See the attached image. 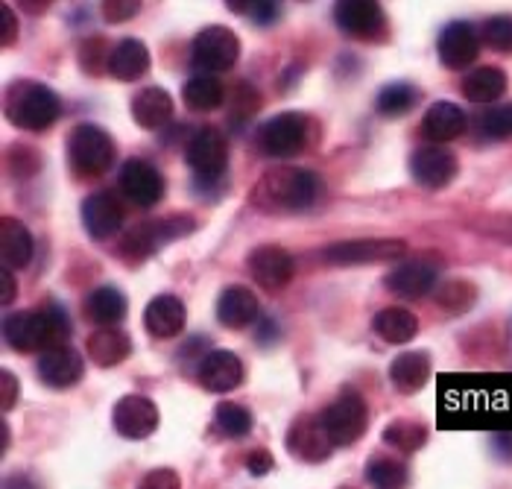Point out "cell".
Listing matches in <instances>:
<instances>
[{
	"label": "cell",
	"instance_id": "11",
	"mask_svg": "<svg viewBox=\"0 0 512 489\" xmlns=\"http://www.w3.org/2000/svg\"><path fill=\"white\" fill-rule=\"evenodd\" d=\"M407 252L401 238H360V241H340L331 244L322 255L337 267H360V264H390Z\"/></svg>",
	"mask_w": 512,
	"mask_h": 489
},
{
	"label": "cell",
	"instance_id": "12",
	"mask_svg": "<svg viewBox=\"0 0 512 489\" xmlns=\"http://www.w3.org/2000/svg\"><path fill=\"white\" fill-rule=\"evenodd\" d=\"M284 446L302 463H322V460H328L334 443H331V437L325 431L322 413H302V416H296L293 425L287 428Z\"/></svg>",
	"mask_w": 512,
	"mask_h": 489
},
{
	"label": "cell",
	"instance_id": "21",
	"mask_svg": "<svg viewBox=\"0 0 512 489\" xmlns=\"http://www.w3.org/2000/svg\"><path fill=\"white\" fill-rule=\"evenodd\" d=\"M82 226L94 241H112L123 226V208L109 191L88 194L82 200Z\"/></svg>",
	"mask_w": 512,
	"mask_h": 489
},
{
	"label": "cell",
	"instance_id": "51",
	"mask_svg": "<svg viewBox=\"0 0 512 489\" xmlns=\"http://www.w3.org/2000/svg\"><path fill=\"white\" fill-rule=\"evenodd\" d=\"M0 282H3V290H0V302H3V305H12V302H15V293H18L12 270H6V267H3V273H0Z\"/></svg>",
	"mask_w": 512,
	"mask_h": 489
},
{
	"label": "cell",
	"instance_id": "17",
	"mask_svg": "<svg viewBox=\"0 0 512 489\" xmlns=\"http://www.w3.org/2000/svg\"><path fill=\"white\" fill-rule=\"evenodd\" d=\"M480 33L474 30V24L469 21H451L442 27L439 41H436V50H439V59L445 68L451 71H463L469 68L474 59L480 56Z\"/></svg>",
	"mask_w": 512,
	"mask_h": 489
},
{
	"label": "cell",
	"instance_id": "7",
	"mask_svg": "<svg viewBox=\"0 0 512 489\" xmlns=\"http://www.w3.org/2000/svg\"><path fill=\"white\" fill-rule=\"evenodd\" d=\"M322 422H325V431H328L334 449L355 446L369 428V405L355 387H346L328 408L322 410Z\"/></svg>",
	"mask_w": 512,
	"mask_h": 489
},
{
	"label": "cell",
	"instance_id": "6",
	"mask_svg": "<svg viewBox=\"0 0 512 489\" xmlns=\"http://www.w3.org/2000/svg\"><path fill=\"white\" fill-rule=\"evenodd\" d=\"M197 229V220L191 214H170L164 220H150V223H141L135 226L123 244H120V255L129 258L132 264L135 261H144L150 255H156L158 249L170 244V241H179L185 235H191Z\"/></svg>",
	"mask_w": 512,
	"mask_h": 489
},
{
	"label": "cell",
	"instance_id": "41",
	"mask_svg": "<svg viewBox=\"0 0 512 489\" xmlns=\"http://www.w3.org/2000/svg\"><path fill=\"white\" fill-rule=\"evenodd\" d=\"M258 109H261V94H258L252 85L240 82V85H235V88L229 91V118H232L235 126H240L243 121H249Z\"/></svg>",
	"mask_w": 512,
	"mask_h": 489
},
{
	"label": "cell",
	"instance_id": "10",
	"mask_svg": "<svg viewBox=\"0 0 512 489\" xmlns=\"http://www.w3.org/2000/svg\"><path fill=\"white\" fill-rule=\"evenodd\" d=\"M334 24L343 36L357 41H384L390 36L384 6L372 0H340L334 6Z\"/></svg>",
	"mask_w": 512,
	"mask_h": 489
},
{
	"label": "cell",
	"instance_id": "36",
	"mask_svg": "<svg viewBox=\"0 0 512 489\" xmlns=\"http://www.w3.org/2000/svg\"><path fill=\"white\" fill-rule=\"evenodd\" d=\"M214 428L226 440H243L252 431V413L237 402H223L214 408Z\"/></svg>",
	"mask_w": 512,
	"mask_h": 489
},
{
	"label": "cell",
	"instance_id": "19",
	"mask_svg": "<svg viewBox=\"0 0 512 489\" xmlns=\"http://www.w3.org/2000/svg\"><path fill=\"white\" fill-rule=\"evenodd\" d=\"M439 282V264L431 258H410L393 267V273L384 279L387 290H393L401 299H422Z\"/></svg>",
	"mask_w": 512,
	"mask_h": 489
},
{
	"label": "cell",
	"instance_id": "2",
	"mask_svg": "<svg viewBox=\"0 0 512 489\" xmlns=\"http://www.w3.org/2000/svg\"><path fill=\"white\" fill-rule=\"evenodd\" d=\"M325 185L314 170H299V167H278L261 176V182L252 188V205L261 211H308L319 203Z\"/></svg>",
	"mask_w": 512,
	"mask_h": 489
},
{
	"label": "cell",
	"instance_id": "52",
	"mask_svg": "<svg viewBox=\"0 0 512 489\" xmlns=\"http://www.w3.org/2000/svg\"><path fill=\"white\" fill-rule=\"evenodd\" d=\"M3 489H39V487H36V481H30L27 475H12V478H6Z\"/></svg>",
	"mask_w": 512,
	"mask_h": 489
},
{
	"label": "cell",
	"instance_id": "29",
	"mask_svg": "<svg viewBox=\"0 0 512 489\" xmlns=\"http://www.w3.org/2000/svg\"><path fill=\"white\" fill-rule=\"evenodd\" d=\"M126 311H129V302L123 290L115 285L97 287L85 299V317L100 328H115L126 317Z\"/></svg>",
	"mask_w": 512,
	"mask_h": 489
},
{
	"label": "cell",
	"instance_id": "43",
	"mask_svg": "<svg viewBox=\"0 0 512 489\" xmlns=\"http://www.w3.org/2000/svg\"><path fill=\"white\" fill-rule=\"evenodd\" d=\"M480 41L498 53H512V15H492L486 18Z\"/></svg>",
	"mask_w": 512,
	"mask_h": 489
},
{
	"label": "cell",
	"instance_id": "40",
	"mask_svg": "<svg viewBox=\"0 0 512 489\" xmlns=\"http://www.w3.org/2000/svg\"><path fill=\"white\" fill-rule=\"evenodd\" d=\"M229 9L258 27H270L281 18V3L276 0H229Z\"/></svg>",
	"mask_w": 512,
	"mask_h": 489
},
{
	"label": "cell",
	"instance_id": "18",
	"mask_svg": "<svg viewBox=\"0 0 512 489\" xmlns=\"http://www.w3.org/2000/svg\"><path fill=\"white\" fill-rule=\"evenodd\" d=\"M246 369L243 361L229 349H211L202 361L197 364V381L202 390L208 393H232L243 384Z\"/></svg>",
	"mask_w": 512,
	"mask_h": 489
},
{
	"label": "cell",
	"instance_id": "44",
	"mask_svg": "<svg viewBox=\"0 0 512 489\" xmlns=\"http://www.w3.org/2000/svg\"><path fill=\"white\" fill-rule=\"evenodd\" d=\"M436 302L442 305V308H448L451 314H460V311H466L469 305L474 302V287L466 285V282H451V285H442L439 287V296H436Z\"/></svg>",
	"mask_w": 512,
	"mask_h": 489
},
{
	"label": "cell",
	"instance_id": "37",
	"mask_svg": "<svg viewBox=\"0 0 512 489\" xmlns=\"http://www.w3.org/2000/svg\"><path fill=\"white\" fill-rule=\"evenodd\" d=\"M112 44L103 39V36H88V39L79 44V68L82 74L88 77H103L109 74V62H112Z\"/></svg>",
	"mask_w": 512,
	"mask_h": 489
},
{
	"label": "cell",
	"instance_id": "26",
	"mask_svg": "<svg viewBox=\"0 0 512 489\" xmlns=\"http://www.w3.org/2000/svg\"><path fill=\"white\" fill-rule=\"evenodd\" d=\"M217 320L226 328H249L258 320V296L252 287L232 285L217 296Z\"/></svg>",
	"mask_w": 512,
	"mask_h": 489
},
{
	"label": "cell",
	"instance_id": "20",
	"mask_svg": "<svg viewBox=\"0 0 512 489\" xmlns=\"http://www.w3.org/2000/svg\"><path fill=\"white\" fill-rule=\"evenodd\" d=\"M39 378L44 387L50 390H71L82 381L85 372V358L79 355L74 346H56L39 355Z\"/></svg>",
	"mask_w": 512,
	"mask_h": 489
},
{
	"label": "cell",
	"instance_id": "3",
	"mask_svg": "<svg viewBox=\"0 0 512 489\" xmlns=\"http://www.w3.org/2000/svg\"><path fill=\"white\" fill-rule=\"evenodd\" d=\"M3 112L12 126H18L24 132H47L62 118V100L44 82L15 80L6 88Z\"/></svg>",
	"mask_w": 512,
	"mask_h": 489
},
{
	"label": "cell",
	"instance_id": "49",
	"mask_svg": "<svg viewBox=\"0 0 512 489\" xmlns=\"http://www.w3.org/2000/svg\"><path fill=\"white\" fill-rule=\"evenodd\" d=\"M0 18H3V33H0V44L3 47H12L18 41V18L12 12L9 3H0Z\"/></svg>",
	"mask_w": 512,
	"mask_h": 489
},
{
	"label": "cell",
	"instance_id": "5",
	"mask_svg": "<svg viewBox=\"0 0 512 489\" xmlns=\"http://www.w3.org/2000/svg\"><path fill=\"white\" fill-rule=\"evenodd\" d=\"M118 147L112 135L97 123H77L68 135V162L79 179H97L112 170Z\"/></svg>",
	"mask_w": 512,
	"mask_h": 489
},
{
	"label": "cell",
	"instance_id": "23",
	"mask_svg": "<svg viewBox=\"0 0 512 489\" xmlns=\"http://www.w3.org/2000/svg\"><path fill=\"white\" fill-rule=\"evenodd\" d=\"M466 129H469L466 112H463L457 103H445V100L434 103V106L425 112L422 126H419L422 138L436 144V147H442V144H448V141H457Z\"/></svg>",
	"mask_w": 512,
	"mask_h": 489
},
{
	"label": "cell",
	"instance_id": "24",
	"mask_svg": "<svg viewBox=\"0 0 512 489\" xmlns=\"http://www.w3.org/2000/svg\"><path fill=\"white\" fill-rule=\"evenodd\" d=\"M129 112H132V121L138 123L141 129L156 132V129H164L173 118V97L161 85H147L132 97Z\"/></svg>",
	"mask_w": 512,
	"mask_h": 489
},
{
	"label": "cell",
	"instance_id": "13",
	"mask_svg": "<svg viewBox=\"0 0 512 489\" xmlns=\"http://www.w3.org/2000/svg\"><path fill=\"white\" fill-rule=\"evenodd\" d=\"M246 264H249V273H252L255 285L264 287L267 293H281L284 287L293 282V273H296L293 255L278 244L255 246L249 252Z\"/></svg>",
	"mask_w": 512,
	"mask_h": 489
},
{
	"label": "cell",
	"instance_id": "48",
	"mask_svg": "<svg viewBox=\"0 0 512 489\" xmlns=\"http://www.w3.org/2000/svg\"><path fill=\"white\" fill-rule=\"evenodd\" d=\"M243 466H246V472L252 478H264V475H270L276 469V460H273V454L267 449H255L243 457Z\"/></svg>",
	"mask_w": 512,
	"mask_h": 489
},
{
	"label": "cell",
	"instance_id": "50",
	"mask_svg": "<svg viewBox=\"0 0 512 489\" xmlns=\"http://www.w3.org/2000/svg\"><path fill=\"white\" fill-rule=\"evenodd\" d=\"M492 451L498 460H507L512 463V434L504 431V434H492Z\"/></svg>",
	"mask_w": 512,
	"mask_h": 489
},
{
	"label": "cell",
	"instance_id": "4",
	"mask_svg": "<svg viewBox=\"0 0 512 489\" xmlns=\"http://www.w3.org/2000/svg\"><path fill=\"white\" fill-rule=\"evenodd\" d=\"M316 121L305 112H278L255 132V147L270 159H293L316 144Z\"/></svg>",
	"mask_w": 512,
	"mask_h": 489
},
{
	"label": "cell",
	"instance_id": "14",
	"mask_svg": "<svg viewBox=\"0 0 512 489\" xmlns=\"http://www.w3.org/2000/svg\"><path fill=\"white\" fill-rule=\"evenodd\" d=\"M158 405L150 396L141 393H129L118 399L115 413H112V425L123 440H147L158 431Z\"/></svg>",
	"mask_w": 512,
	"mask_h": 489
},
{
	"label": "cell",
	"instance_id": "25",
	"mask_svg": "<svg viewBox=\"0 0 512 489\" xmlns=\"http://www.w3.org/2000/svg\"><path fill=\"white\" fill-rule=\"evenodd\" d=\"M33 252H36L33 232L18 217L3 214L0 217V258H3V267L6 270H24L33 261Z\"/></svg>",
	"mask_w": 512,
	"mask_h": 489
},
{
	"label": "cell",
	"instance_id": "9",
	"mask_svg": "<svg viewBox=\"0 0 512 489\" xmlns=\"http://www.w3.org/2000/svg\"><path fill=\"white\" fill-rule=\"evenodd\" d=\"M240 59V39L235 30L223 24H208L199 30L191 44V62L199 74H223L232 71Z\"/></svg>",
	"mask_w": 512,
	"mask_h": 489
},
{
	"label": "cell",
	"instance_id": "46",
	"mask_svg": "<svg viewBox=\"0 0 512 489\" xmlns=\"http://www.w3.org/2000/svg\"><path fill=\"white\" fill-rule=\"evenodd\" d=\"M138 489H182V478L176 469L170 466H161V469H153L144 475V481L138 484Z\"/></svg>",
	"mask_w": 512,
	"mask_h": 489
},
{
	"label": "cell",
	"instance_id": "35",
	"mask_svg": "<svg viewBox=\"0 0 512 489\" xmlns=\"http://www.w3.org/2000/svg\"><path fill=\"white\" fill-rule=\"evenodd\" d=\"M381 440H384L393 451L413 454V451H419L428 443V428H425L422 422H416V419H404V416H401V419H393V422L384 428Z\"/></svg>",
	"mask_w": 512,
	"mask_h": 489
},
{
	"label": "cell",
	"instance_id": "1",
	"mask_svg": "<svg viewBox=\"0 0 512 489\" xmlns=\"http://www.w3.org/2000/svg\"><path fill=\"white\" fill-rule=\"evenodd\" d=\"M3 340L9 349L33 355V352H47L56 346H68L71 340V320L62 305L50 308H36V311H18L9 314L3 323Z\"/></svg>",
	"mask_w": 512,
	"mask_h": 489
},
{
	"label": "cell",
	"instance_id": "27",
	"mask_svg": "<svg viewBox=\"0 0 512 489\" xmlns=\"http://www.w3.org/2000/svg\"><path fill=\"white\" fill-rule=\"evenodd\" d=\"M85 355L97 367H118V364H123L132 355V340L120 328H97L85 340Z\"/></svg>",
	"mask_w": 512,
	"mask_h": 489
},
{
	"label": "cell",
	"instance_id": "31",
	"mask_svg": "<svg viewBox=\"0 0 512 489\" xmlns=\"http://www.w3.org/2000/svg\"><path fill=\"white\" fill-rule=\"evenodd\" d=\"M463 94L472 103H492L507 94V71L498 65H483L474 68L472 74L463 80Z\"/></svg>",
	"mask_w": 512,
	"mask_h": 489
},
{
	"label": "cell",
	"instance_id": "28",
	"mask_svg": "<svg viewBox=\"0 0 512 489\" xmlns=\"http://www.w3.org/2000/svg\"><path fill=\"white\" fill-rule=\"evenodd\" d=\"M150 74V47L141 39H123L112 50L109 77L120 82H135Z\"/></svg>",
	"mask_w": 512,
	"mask_h": 489
},
{
	"label": "cell",
	"instance_id": "55",
	"mask_svg": "<svg viewBox=\"0 0 512 489\" xmlns=\"http://www.w3.org/2000/svg\"><path fill=\"white\" fill-rule=\"evenodd\" d=\"M0 428H3V451H6V449H9V425L3 422Z\"/></svg>",
	"mask_w": 512,
	"mask_h": 489
},
{
	"label": "cell",
	"instance_id": "42",
	"mask_svg": "<svg viewBox=\"0 0 512 489\" xmlns=\"http://www.w3.org/2000/svg\"><path fill=\"white\" fill-rule=\"evenodd\" d=\"M41 156L33 150V147H27V144H15V147H9L6 150V170H9V176H15V179H30V176H36L41 170Z\"/></svg>",
	"mask_w": 512,
	"mask_h": 489
},
{
	"label": "cell",
	"instance_id": "33",
	"mask_svg": "<svg viewBox=\"0 0 512 489\" xmlns=\"http://www.w3.org/2000/svg\"><path fill=\"white\" fill-rule=\"evenodd\" d=\"M182 100L191 112H214L226 103V85L211 74H194L182 88Z\"/></svg>",
	"mask_w": 512,
	"mask_h": 489
},
{
	"label": "cell",
	"instance_id": "53",
	"mask_svg": "<svg viewBox=\"0 0 512 489\" xmlns=\"http://www.w3.org/2000/svg\"><path fill=\"white\" fill-rule=\"evenodd\" d=\"M18 6H21L24 12H30V15H44L50 3H47V0H41V3H39V0H21Z\"/></svg>",
	"mask_w": 512,
	"mask_h": 489
},
{
	"label": "cell",
	"instance_id": "15",
	"mask_svg": "<svg viewBox=\"0 0 512 489\" xmlns=\"http://www.w3.org/2000/svg\"><path fill=\"white\" fill-rule=\"evenodd\" d=\"M120 191L141 208H153L164 200V176L156 164L147 162V159H126L120 167L118 176Z\"/></svg>",
	"mask_w": 512,
	"mask_h": 489
},
{
	"label": "cell",
	"instance_id": "8",
	"mask_svg": "<svg viewBox=\"0 0 512 489\" xmlns=\"http://www.w3.org/2000/svg\"><path fill=\"white\" fill-rule=\"evenodd\" d=\"M185 162L197 173L199 188H211L229 167V138L217 126H202L185 147Z\"/></svg>",
	"mask_w": 512,
	"mask_h": 489
},
{
	"label": "cell",
	"instance_id": "54",
	"mask_svg": "<svg viewBox=\"0 0 512 489\" xmlns=\"http://www.w3.org/2000/svg\"><path fill=\"white\" fill-rule=\"evenodd\" d=\"M273 320H264L261 328H258V343H270V340H278V334H273Z\"/></svg>",
	"mask_w": 512,
	"mask_h": 489
},
{
	"label": "cell",
	"instance_id": "47",
	"mask_svg": "<svg viewBox=\"0 0 512 489\" xmlns=\"http://www.w3.org/2000/svg\"><path fill=\"white\" fill-rule=\"evenodd\" d=\"M18 399H21V381L12 369H3L0 372V408H3V413L15 408Z\"/></svg>",
	"mask_w": 512,
	"mask_h": 489
},
{
	"label": "cell",
	"instance_id": "45",
	"mask_svg": "<svg viewBox=\"0 0 512 489\" xmlns=\"http://www.w3.org/2000/svg\"><path fill=\"white\" fill-rule=\"evenodd\" d=\"M100 12L109 24H123L141 12V3L138 0H106V3H100Z\"/></svg>",
	"mask_w": 512,
	"mask_h": 489
},
{
	"label": "cell",
	"instance_id": "34",
	"mask_svg": "<svg viewBox=\"0 0 512 489\" xmlns=\"http://www.w3.org/2000/svg\"><path fill=\"white\" fill-rule=\"evenodd\" d=\"M422 91L413 82H387L375 97V112L384 118H401L419 106Z\"/></svg>",
	"mask_w": 512,
	"mask_h": 489
},
{
	"label": "cell",
	"instance_id": "39",
	"mask_svg": "<svg viewBox=\"0 0 512 489\" xmlns=\"http://www.w3.org/2000/svg\"><path fill=\"white\" fill-rule=\"evenodd\" d=\"M512 135V103H501L486 109L477 118V138L483 141H504Z\"/></svg>",
	"mask_w": 512,
	"mask_h": 489
},
{
	"label": "cell",
	"instance_id": "38",
	"mask_svg": "<svg viewBox=\"0 0 512 489\" xmlns=\"http://www.w3.org/2000/svg\"><path fill=\"white\" fill-rule=\"evenodd\" d=\"M407 478H410L407 466L393 457H375L366 466V481L375 489H404Z\"/></svg>",
	"mask_w": 512,
	"mask_h": 489
},
{
	"label": "cell",
	"instance_id": "32",
	"mask_svg": "<svg viewBox=\"0 0 512 489\" xmlns=\"http://www.w3.org/2000/svg\"><path fill=\"white\" fill-rule=\"evenodd\" d=\"M372 328H375V334L381 340H387L393 346H404V343H410L419 334V320L407 308H384V311L375 314Z\"/></svg>",
	"mask_w": 512,
	"mask_h": 489
},
{
	"label": "cell",
	"instance_id": "22",
	"mask_svg": "<svg viewBox=\"0 0 512 489\" xmlns=\"http://www.w3.org/2000/svg\"><path fill=\"white\" fill-rule=\"evenodd\" d=\"M188 323V308L179 296L173 293H161L156 296L147 311H144V328L156 337V340H170L179 337Z\"/></svg>",
	"mask_w": 512,
	"mask_h": 489
},
{
	"label": "cell",
	"instance_id": "30",
	"mask_svg": "<svg viewBox=\"0 0 512 489\" xmlns=\"http://www.w3.org/2000/svg\"><path fill=\"white\" fill-rule=\"evenodd\" d=\"M431 378V358L428 352H404L390 364V384L401 396L419 393Z\"/></svg>",
	"mask_w": 512,
	"mask_h": 489
},
{
	"label": "cell",
	"instance_id": "16",
	"mask_svg": "<svg viewBox=\"0 0 512 489\" xmlns=\"http://www.w3.org/2000/svg\"><path fill=\"white\" fill-rule=\"evenodd\" d=\"M457 170H460V162L448 147L428 144V147H419L410 156V176L416 179V185H422L428 191L448 188L457 179Z\"/></svg>",
	"mask_w": 512,
	"mask_h": 489
}]
</instances>
